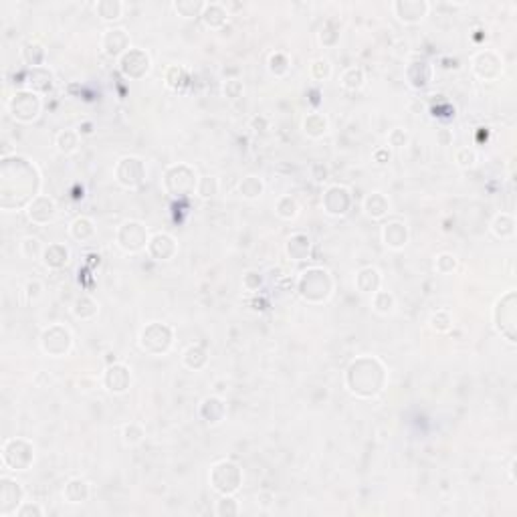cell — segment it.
Wrapping results in <instances>:
<instances>
[{"label":"cell","instance_id":"obj_23","mask_svg":"<svg viewBox=\"0 0 517 517\" xmlns=\"http://www.w3.org/2000/svg\"><path fill=\"white\" fill-rule=\"evenodd\" d=\"M311 237L307 232H293L287 241H285V255L293 263H301L311 257Z\"/></svg>","mask_w":517,"mask_h":517},{"label":"cell","instance_id":"obj_4","mask_svg":"<svg viewBox=\"0 0 517 517\" xmlns=\"http://www.w3.org/2000/svg\"><path fill=\"white\" fill-rule=\"evenodd\" d=\"M196 184H198V174L186 162L170 164L162 174V188L172 198H186V196L196 194Z\"/></svg>","mask_w":517,"mask_h":517},{"label":"cell","instance_id":"obj_25","mask_svg":"<svg viewBox=\"0 0 517 517\" xmlns=\"http://www.w3.org/2000/svg\"><path fill=\"white\" fill-rule=\"evenodd\" d=\"M43 265L51 271H59V269H65L71 261V251L65 243H49L45 247V253H43Z\"/></svg>","mask_w":517,"mask_h":517},{"label":"cell","instance_id":"obj_29","mask_svg":"<svg viewBox=\"0 0 517 517\" xmlns=\"http://www.w3.org/2000/svg\"><path fill=\"white\" fill-rule=\"evenodd\" d=\"M228 16H230V12H228L226 4H222V2H206L204 10L200 14V21H202V25L206 29L219 31L222 27H226Z\"/></svg>","mask_w":517,"mask_h":517},{"label":"cell","instance_id":"obj_62","mask_svg":"<svg viewBox=\"0 0 517 517\" xmlns=\"http://www.w3.org/2000/svg\"><path fill=\"white\" fill-rule=\"evenodd\" d=\"M77 132H79V136H81V138H85V136H93V121H83V123H79Z\"/></svg>","mask_w":517,"mask_h":517},{"label":"cell","instance_id":"obj_33","mask_svg":"<svg viewBox=\"0 0 517 517\" xmlns=\"http://www.w3.org/2000/svg\"><path fill=\"white\" fill-rule=\"evenodd\" d=\"M21 59L29 69L35 67H45L47 63V51L38 40H27L21 49Z\"/></svg>","mask_w":517,"mask_h":517},{"label":"cell","instance_id":"obj_47","mask_svg":"<svg viewBox=\"0 0 517 517\" xmlns=\"http://www.w3.org/2000/svg\"><path fill=\"white\" fill-rule=\"evenodd\" d=\"M144 437H146V431H144V426L138 424V422H128V424L121 426V441H123L125 446H136V444H140L144 441Z\"/></svg>","mask_w":517,"mask_h":517},{"label":"cell","instance_id":"obj_60","mask_svg":"<svg viewBox=\"0 0 517 517\" xmlns=\"http://www.w3.org/2000/svg\"><path fill=\"white\" fill-rule=\"evenodd\" d=\"M40 296H43V283H40L38 279H31V281L25 285V297H27V301H37Z\"/></svg>","mask_w":517,"mask_h":517},{"label":"cell","instance_id":"obj_37","mask_svg":"<svg viewBox=\"0 0 517 517\" xmlns=\"http://www.w3.org/2000/svg\"><path fill=\"white\" fill-rule=\"evenodd\" d=\"M164 81H166L168 89H172L176 93H184L188 83H190V73H188V69L182 67V65H172V67L166 69Z\"/></svg>","mask_w":517,"mask_h":517},{"label":"cell","instance_id":"obj_3","mask_svg":"<svg viewBox=\"0 0 517 517\" xmlns=\"http://www.w3.org/2000/svg\"><path fill=\"white\" fill-rule=\"evenodd\" d=\"M0 457H2L4 469L14 471V473H25L35 465L37 448H35L33 441H29L25 437H12L2 443Z\"/></svg>","mask_w":517,"mask_h":517},{"label":"cell","instance_id":"obj_20","mask_svg":"<svg viewBox=\"0 0 517 517\" xmlns=\"http://www.w3.org/2000/svg\"><path fill=\"white\" fill-rule=\"evenodd\" d=\"M405 75H407L408 85H410L412 89L422 91V89H426V87L433 83V79H435V65H431V63H429L426 59H422V57H416V59H412L407 65Z\"/></svg>","mask_w":517,"mask_h":517},{"label":"cell","instance_id":"obj_30","mask_svg":"<svg viewBox=\"0 0 517 517\" xmlns=\"http://www.w3.org/2000/svg\"><path fill=\"white\" fill-rule=\"evenodd\" d=\"M89 495H91V487L89 483L81 477H73L65 483V489H63V499L71 505H81L85 501H89Z\"/></svg>","mask_w":517,"mask_h":517},{"label":"cell","instance_id":"obj_52","mask_svg":"<svg viewBox=\"0 0 517 517\" xmlns=\"http://www.w3.org/2000/svg\"><path fill=\"white\" fill-rule=\"evenodd\" d=\"M477 152L473 148H469V146H465V148H459L455 152V164L459 166V168H463V170H469V168H475L477 166Z\"/></svg>","mask_w":517,"mask_h":517},{"label":"cell","instance_id":"obj_54","mask_svg":"<svg viewBox=\"0 0 517 517\" xmlns=\"http://www.w3.org/2000/svg\"><path fill=\"white\" fill-rule=\"evenodd\" d=\"M243 91H245V85L239 77H230L222 83V95L226 99H239L243 97Z\"/></svg>","mask_w":517,"mask_h":517},{"label":"cell","instance_id":"obj_32","mask_svg":"<svg viewBox=\"0 0 517 517\" xmlns=\"http://www.w3.org/2000/svg\"><path fill=\"white\" fill-rule=\"evenodd\" d=\"M182 366L192 372H200L208 366V352L200 344H192L182 352Z\"/></svg>","mask_w":517,"mask_h":517},{"label":"cell","instance_id":"obj_42","mask_svg":"<svg viewBox=\"0 0 517 517\" xmlns=\"http://www.w3.org/2000/svg\"><path fill=\"white\" fill-rule=\"evenodd\" d=\"M299 211H301L299 202H297L293 196H289V194L279 196L277 202H275V215L281 221H296L297 217H299Z\"/></svg>","mask_w":517,"mask_h":517},{"label":"cell","instance_id":"obj_49","mask_svg":"<svg viewBox=\"0 0 517 517\" xmlns=\"http://www.w3.org/2000/svg\"><path fill=\"white\" fill-rule=\"evenodd\" d=\"M219 188H221L219 178H215V176H200L198 184H196V196L208 200V198H213V196L219 194Z\"/></svg>","mask_w":517,"mask_h":517},{"label":"cell","instance_id":"obj_41","mask_svg":"<svg viewBox=\"0 0 517 517\" xmlns=\"http://www.w3.org/2000/svg\"><path fill=\"white\" fill-rule=\"evenodd\" d=\"M372 309L378 313V315H392L394 309H396V297L392 296L390 291H384V289H378L376 293H372Z\"/></svg>","mask_w":517,"mask_h":517},{"label":"cell","instance_id":"obj_28","mask_svg":"<svg viewBox=\"0 0 517 517\" xmlns=\"http://www.w3.org/2000/svg\"><path fill=\"white\" fill-rule=\"evenodd\" d=\"M354 283H356V289H358L360 293L372 296V293H376L378 289H382V273H380V269H376L374 265H366V267H362V269L356 273Z\"/></svg>","mask_w":517,"mask_h":517},{"label":"cell","instance_id":"obj_34","mask_svg":"<svg viewBox=\"0 0 517 517\" xmlns=\"http://www.w3.org/2000/svg\"><path fill=\"white\" fill-rule=\"evenodd\" d=\"M71 311H73V315L77 320H81V322H91V320H95L97 313H99V303H97L91 296L81 293V296L75 297Z\"/></svg>","mask_w":517,"mask_h":517},{"label":"cell","instance_id":"obj_35","mask_svg":"<svg viewBox=\"0 0 517 517\" xmlns=\"http://www.w3.org/2000/svg\"><path fill=\"white\" fill-rule=\"evenodd\" d=\"M491 232L501 241H512L516 237V219L509 213H499L491 222Z\"/></svg>","mask_w":517,"mask_h":517},{"label":"cell","instance_id":"obj_39","mask_svg":"<svg viewBox=\"0 0 517 517\" xmlns=\"http://www.w3.org/2000/svg\"><path fill=\"white\" fill-rule=\"evenodd\" d=\"M339 85L346 91H360L366 85V73L362 67H348L344 69V73L339 75Z\"/></svg>","mask_w":517,"mask_h":517},{"label":"cell","instance_id":"obj_1","mask_svg":"<svg viewBox=\"0 0 517 517\" xmlns=\"http://www.w3.org/2000/svg\"><path fill=\"white\" fill-rule=\"evenodd\" d=\"M344 382L352 396L360 400H372L384 392L388 370L376 356H358L348 364Z\"/></svg>","mask_w":517,"mask_h":517},{"label":"cell","instance_id":"obj_13","mask_svg":"<svg viewBox=\"0 0 517 517\" xmlns=\"http://www.w3.org/2000/svg\"><path fill=\"white\" fill-rule=\"evenodd\" d=\"M352 202H354L352 190L344 184L328 186L326 192H324V198H322L324 213L333 217V219L346 217L350 213V208H352Z\"/></svg>","mask_w":517,"mask_h":517},{"label":"cell","instance_id":"obj_50","mask_svg":"<svg viewBox=\"0 0 517 517\" xmlns=\"http://www.w3.org/2000/svg\"><path fill=\"white\" fill-rule=\"evenodd\" d=\"M215 514L219 517H235L241 514V507H239V501L232 497V495H221V499L217 501V507H215Z\"/></svg>","mask_w":517,"mask_h":517},{"label":"cell","instance_id":"obj_12","mask_svg":"<svg viewBox=\"0 0 517 517\" xmlns=\"http://www.w3.org/2000/svg\"><path fill=\"white\" fill-rule=\"evenodd\" d=\"M117 67H119V73L123 75L125 79L140 81L152 71V57H149L146 49L132 47L128 53H123L117 59Z\"/></svg>","mask_w":517,"mask_h":517},{"label":"cell","instance_id":"obj_58","mask_svg":"<svg viewBox=\"0 0 517 517\" xmlns=\"http://www.w3.org/2000/svg\"><path fill=\"white\" fill-rule=\"evenodd\" d=\"M45 516V509L35 503V501H23V505L16 509L14 517H43Z\"/></svg>","mask_w":517,"mask_h":517},{"label":"cell","instance_id":"obj_44","mask_svg":"<svg viewBox=\"0 0 517 517\" xmlns=\"http://www.w3.org/2000/svg\"><path fill=\"white\" fill-rule=\"evenodd\" d=\"M265 192V184L258 176H245L241 182H239V194L245 198V200H257L263 196Z\"/></svg>","mask_w":517,"mask_h":517},{"label":"cell","instance_id":"obj_6","mask_svg":"<svg viewBox=\"0 0 517 517\" xmlns=\"http://www.w3.org/2000/svg\"><path fill=\"white\" fill-rule=\"evenodd\" d=\"M6 110L10 113V117L19 123H33L40 117V111H43V99L40 95L23 87V89H16L8 101H6Z\"/></svg>","mask_w":517,"mask_h":517},{"label":"cell","instance_id":"obj_38","mask_svg":"<svg viewBox=\"0 0 517 517\" xmlns=\"http://www.w3.org/2000/svg\"><path fill=\"white\" fill-rule=\"evenodd\" d=\"M95 12L101 21L115 23L123 14V2L121 0H97L95 2Z\"/></svg>","mask_w":517,"mask_h":517},{"label":"cell","instance_id":"obj_57","mask_svg":"<svg viewBox=\"0 0 517 517\" xmlns=\"http://www.w3.org/2000/svg\"><path fill=\"white\" fill-rule=\"evenodd\" d=\"M408 142H410V134H408L405 128H394L388 132V146L392 148H405Z\"/></svg>","mask_w":517,"mask_h":517},{"label":"cell","instance_id":"obj_9","mask_svg":"<svg viewBox=\"0 0 517 517\" xmlns=\"http://www.w3.org/2000/svg\"><path fill=\"white\" fill-rule=\"evenodd\" d=\"M38 346L49 358H65L73 350V333L63 324H51L40 332Z\"/></svg>","mask_w":517,"mask_h":517},{"label":"cell","instance_id":"obj_55","mask_svg":"<svg viewBox=\"0 0 517 517\" xmlns=\"http://www.w3.org/2000/svg\"><path fill=\"white\" fill-rule=\"evenodd\" d=\"M261 287H263V275L257 269H247L243 273V289L249 293H257Z\"/></svg>","mask_w":517,"mask_h":517},{"label":"cell","instance_id":"obj_36","mask_svg":"<svg viewBox=\"0 0 517 517\" xmlns=\"http://www.w3.org/2000/svg\"><path fill=\"white\" fill-rule=\"evenodd\" d=\"M97 228H95V222L91 221L89 217H77L69 224V235L71 239L77 241V243H87L95 237Z\"/></svg>","mask_w":517,"mask_h":517},{"label":"cell","instance_id":"obj_61","mask_svg":"<svg viewBox=\"0 0 517 517\" xmlns=\"http://www.w3.org/2000/svg\"><path fill=\"white\" fill-rule=\"evenodd\" d=\"M453 140H455L453 130H448V128H441V130H437V142H439V146H450V144H453Z\"/></svg>","mask_w":517,"mask_h":517},{"label":"cell","instance_id":"obj_59","mask_svg":"<svg viewBox=\"0 0 517 517\" xmlns=\"http://www.w3.org/2000/svg\"><path fill=\"white\" fill-rule=\"evenodd\" d=\"M311 178H313L317 184L328 182V178H330V168H328L324 162H315V164H311Z\"/></svg>","mask_w":517,"mask_h":517},{"label":"cell","instance_id":"obj_31","mask_svg":"<svg viewBox=\"0 0 517 517\" xmlns=\"http://www.w3.org/2000/svg\"><path fill=\"white\" fill-rule=\"evenodd\" d=\"M328 130H330V121H328V117L324 113L311 111V113H307L303 117V132H305L307 138L320 140V138H324L328 134Z\"/></svg>","mask_w":517,"mask_h":517},{"label":"cell","instance_id":"obj_51","mask_svg":"<svg viewBox=\"0 0 517 517\" xmlns=\"http://www.w3.org/2000/svg\"><path fill=\"white\" fill-rule=\"evenodd\" d=\"M431 328L437 333H448L453 330V315L446 309H439L431 315Z\"/></svg>","mask_w":517,"mask_h":517},{"label":"cell","instance_id":"obj_53","mask_svg":"<svg viewBox=\"0 0 517 517\" xmlns=\"http://www.w3.org/2000/svg\"><path fill=\"white\" fill-rule=\"evenodd\" d=\"M457 267H459V258L455 257L453 253H439L437 258H435V269H437V273H441V275H450V273H455Z\"/></svg>","mask_w":517,"mask_h":517},{"label":"cell","instance_id":"obj_48","mask_svg":"<svg viewBox=\"0 0 517 517\" xmlns=\"http://www.w3.org/2000/svg\"><path fill=\"white\" fill-rule=\"evenodd\" d=\"M309 75H311V79L317 81V83L328 81V79L332 77V63H330L328 59H324V57L313 59L311 65H309Z\"/></svg>","mask_w":517,"mask_h":517},{"label":"cell","instance_id":"obj_14","mask_svg":"<svg viewBox=\"0 0 517 517\" xmlns=\"http://www.w3.org/2000/svg\"><path fill=\"white\" fill-rule=\"evenodd\" d=\"M104 388L113 394V396H121L130 390L132 386V370L125 362H111L104 370V378H101Z\"/></svg>","mask_w":517,"mask_h":517},{"label":"cell","instance_id":"obj_16","mask_svg":"<svg viewBox=\"0 0 517 517\" xmlns=\"http://www.w3.org/2000/svg\"><path fill=\"white\" fill-rule=\"evenodd\" d=\"M471 65H473V73L477 75L479 79H483V81H495V79H499L501 73H503V59L495 51H491V49L479 51L473 57Z\"/></svg>","mask_w":517,"mask_h":517},{"label":"cell","instance_id":"obj_64","mask_svg":"<svg viewBox=\"0 0 517 517\" xmlns=\"http://www.w3.org/2000/svg\"><path fill=\"white\" fill-rule=\"evenodd\" d=\"M251 125L255 128V132H265L267 130V119L265 117H253Z\"/></svg>","mask_w":517,"mask_h":517},{"label":"cell","instance_id":"obj_27","mask_svg":"<svg viewBox=\"0 0 517 517\" xmlns=\"http://www.w3.org/2000/svg\"><path fill=\"white\" fill-rule=\"evenodd\" d=\"M362 208H364V215L368 217L370 221H382L390 213V200H388V196L384 192L374 190L364 198Z\"/></svg>","mask_w":517,"mask_h":517},{"label":"cell","instance_id":"obj_45","mask_svg":"<svg viewBox=\"0 0 517 517\" xmlns=\"http://www.w3.org/2000/svg\"><path fill=\"white\" fill-rule=\"evenodd\" d=\"M206 2L202 0H176L172 2V8L182 16V19H200Z\"/></svg>","mask_w":517,"mask_h":517},{"label":"cell","instance_id":"obj_26","mask_svg":"<svg viewBox=\"0 0 517 517\" xmlns=\"http://www.w3.org/2000/svg\"><path fill=\"white\" fill-rule=\"evenodd\" d=\"M198 414L200 418L208 424V426H217L221 424L226 416V402L222 400L221 396H206L202 402H200V408H198Z\"/></svg>","mask_w":517,"mask_h":517},{"label":"cell","instance_id":"obj_56","mask_svg":"<svg viewBox=\"0 0 517 517\" xmlns=\"http://www.w3.org/2000/svg\"><path fill=\"white\" fill-rule=\"evenodd\" d=\"M320 43L324 47H335L339 43V31L333 27L332 23H326L320 31Z\"/></svg>","mask_w":517,"mask_h":517},{"label":"cell","instance_id":"obj_46","mask_svg":"<svg viewBox=\"0 0 517 517\" xmlns=\"http://www.w3.org/2000/svg\"><path fill=\"white\" fill-rule=\"evenodd\" d=\"M21 255L25 258H29V261H40L43 258V253H45V247H43V243L38 241L37 237H23L21 239Z\"/></svg>","mask_w":517,"mask_h":517},{"label":"cell","instance_id":"obj_24","mask_svg":"<svg viewBox=\"0 0 517 517\" xmlns=\"http://www.w3.org/2000/svg\"><path fill=\"white\" fill-rule=\"evenodd\" d=\"M25 87L35 91L38 95H45L53 89L55 85V77L51 73V69L45 65V67H35V69H29L27 75H25Z\"/></svg>","mask_w":517,"mask_h":517},{"label":"cell","instance_id":"obj_5","mask_svg":"<svg viewBox=\"0 0 517 517\" xmlns=\"http://www.w3.org/2000/svg\"><path fill=\"white\" fill-rule=\"evenodd\" d=\"M138 346L148 356H166L174 346V328L164 322H149L140 330Z\"/></svg>","mask_w":517,"mask_h":517},{"label":"cell","instance_id":"obj_18","mask_svg":"<svg viewBox=\"0 0 517 517\" xmlns=\"http://www.w3.org/2000/svg\"><path fill=\"white\" fill-rule=\"evenodd\" d=\"M132 49V37L123 27H110L104 31L101 35V51L111 57V59H119L123 53H128Z\"/></svg>","mask_w":517,"mask_h":517},{"label":"cell","instance_id":"obj_17","mask_svg":"<svg viewBox=\"0 0 517 517\" xmlns=\"http://www.w3.org/2000/svg\"><path fill=\"white\" fill-rule=\"evenodd\" d=\"M25 213H27V219L33 222V224L45 226V224H51V222L57 219L59 208H57V202H55L53 196L38 194L37 198H33L31 204L25 208Z\"/></svg>","mask_w":517,"mask_h":517},{"label":"cell","instance_id":"obj_15","mask_svg":"<svg viewBox=\"0 0 517 517\" xmlns=\"http://www.w3.org/2000/svg\"><path fill=\"white\" fill-rule=\"evenodd\" d=\"M25 501L23 485L12 477H0V517H10Z\"/></svg>","mask_w":517,"mask_h":517},{"label":"cell","instance_id":"obj_2","mask_svg":"<svg viewBox=\"0 0 517 517\" xmlns=\"http://www.w3.org/2000/svg\"><path fill=\"white\" fill-rule=\"evenodd\" d=\"M297 293L305 303L311 305L328 303L333 296L332 273L324 267H307L297 279Z\"/></svg>","mask_w":517,"mask_h":517},{"label":"cell","instance_id":"obj_43","mask_svg":"<svg viewBox=\"0 0 517 517\" xmlns=\"http://www.w3.org/2000/svg\"><path fill=\"white\" fill-rule=\"evenodd\" d=\"M267 69H269V73L275 75V77H285V75L289 73V69H291V59H289V55L283 53V51L271 53L269 59H267Z\"/></svg>","mask_w":517,"mask_h":517},{"label":"cell","instance_id":"obj_7","mask_svg":"<svg viewBox=\"0 0 517 517\" xmlns=\"http://www.w3.org/2000/svg\"><path fill=\"white\" fill-rule=\"evenodd\" d=\"M493 326L509 344L517 341V296L516 291H507L495 301L493 307Z\"/></svg>","mask_w":517,"mask_h":517},{"label":"cell","instance_id":"obj_40","mask_svg":"<svg viewBox=\"0 0 517 517\" xmlns=\"http://www.w3.org/2000/svg\"><path fill=\"white\" fill-rule=\"evenodd\" d=\"M79 144H81V136L77 130H61L55 138V146L59 149V154L63 156H71L79 149Z\"/></svg>","mask_w":517,"mask_h":517},{"label":"cell","instance_id":"obj_63","mask_svg":"<svg viewBox=\"0 0 517 517\" xmlns=\"http://www.w3.org/2000/svg\"><path fill=\"white\" fill-rule=\"evenodd\" d=\"M374 160L378 162V164H386L388 160H390V152L388 148H380L374 152Z\"/></svg>","mask_w":517,"mask_h":517},{"label":"cell","instance_id":"obj_10","mask_svg":"<svg viewBox=\"0 0 517 517\" xmlns=\"http://www.w3.org/2000/svg\"><path fill=\"white\" fill-rule=\"evenodd\" d=\"M208 481L219 495H235L243 485V469L235 461L222 459L211 467Z\"/></svg>","mask_w":517,"mask_h":517},{"label":"cell","instance_id":"obj_11","mask_svg":"<svg viewBox=\"0 0 517 517\" xmlns=\"http://www.w3.org/2000/svg\"><path fill=\"white\" fill-rule=\"evenodd\" d=\"M113 176H115V182L121 188L138 190L146 182L148 168H146V162L142 158H138V156H121L115 162Z\"/></svg>","mask_w":517,"mask_h":517},{"label":"cell","instance_id":"obj_21","mask_svg":"<svg viewBox=\"0 0 517 517\" xmlns=\"http://www.w3.org/2000/svg\"><path fill=\"white\" fill-rule=\"evenodd\" d=\"M148 255L154 261H172L178 255V241L170 235V232H154L149 237L148 243Z\"/></svg>","mask_w":517,"mask_h":517},{"label":"cell","instance_id":"obj_8","mask_svg":"<svg viewBox=\"0 0 517 517\" xmlns=\"http://www.w3.org/2000/svg\"><path fill=\"white\" fill-rule=\"evenodd\" d=\"M149 237L148 226L142 221H125L115 230V245L125 255H140L148 249Z\"/></svg>","mask_w":517,"mask_h":517},{"label":"cell","instance_id":"obj_22","mask_svg":"<svg viewBox=\"0 0 517 517\" xmlns=\"http://www.w3.org/2000/svg\"><path fill=\"white\" fill-rule=\"evenodd\" d=\"M380 237H382L384 247L390 249V251H402L408 245V241H410L408 226L400 221L386 222L382 226V230H380Z\"/></svg>","mask_w":517,"mask_h":517},{"label":"cell","instance_id":"obj_19","mask_svg":"<svg viewBox=\"0 0 517 517\" xmlns=\"http://www.w3.org/2000/svg\"><path fill=\"white\" fill-rule=\"evenodd\" d=\"M392 10L396 19L405 25H418L431 10V2L426 0H394Z\"/></svg>","mask_w":517,"mask_h":517}]
</instances>
